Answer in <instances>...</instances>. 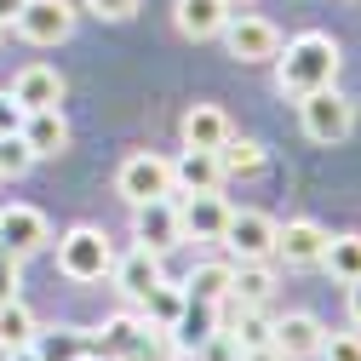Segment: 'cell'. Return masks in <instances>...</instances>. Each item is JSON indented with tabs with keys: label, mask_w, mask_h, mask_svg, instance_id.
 Instances as JSON below:
<instances>
[{
	"label": "cell",
	"mask_w": 361,
	"mask_h": 361,
	"mask_svg": "<svg viewBox=\"0 0 361 361\" xmlns=\"http://www.w3.org/2000/svg\"><path fill=\"white\" fill-rule=\"evenodd\" d=\"M18 264H23V258H12V252H0V304H6V298H18V287H23V276H18Z\"/></svg>",
	"instance_id": "obj_31"
},
{
	"label": "cell",
	"mask_w": 361,
	"mask_h": 361,
	"mask_svg": "<svg viewBox=\"0 0 361 361\" xmlns=\"http://www.w3.org/2000/svg\"><path fill=\"white\" fill-rule=\"evenodd\" d=\"M18 12H23V0H0V23H18Z\"/></svg>",
	"instance_id": "obj_35"
},
{
	"label": "cell",
	"mask_w": 361,
	"mask_h": 361,
	"mask_svg": "<svg viewBox=\"0 0 361 361\" xmlns=\"http://www.w3.org/2000/svg\"><path fill=\"white\" fill-rule=\"evenodd\" d=\"M298 115H304V132L315 144H344L355 132V104L338 92V86H322V92L298 98Z\"/></svg>",
	"instance_id": "obj_4"
},
{
	"label": "cell",
	"mask_w": 361,
	"mask_h": 361,
	"mask_svg": "<svg viewBox=\"0 0 361 361\" xmlns=\"http://www.w3.org/2000/svg\"><path fill=\"white\" fill-rule=\"evenodd\" d=\"M12 98H18L23 109H58V104H63V75H58L52 63H29V69L12 80Z\"/></svg>",
	"instance_id": "obj_18"
},
{
	"label": "cell",
	"mask_w": 361,
	"mask_h": 361,
	"mask_svg": "<svg viewBox=\"0 0 361 361\" xmlns=\"http://www.w3.org/2000/svg\"><path fill=\"white\" fill-rule=\"evenodd\" d=\"M75 361H92V355H75Z\"/></svg>",
	"instance_id": "obj_37"
},
{
	"label": "cell",
	"mask_w": 361,
	"mask_h": 361,
	"mask_svg": "<svg viewBox=\"0 0 361 361\" xmlns=\"http://www.w3.org/2000/svg\"><path fill=\"white\" fill-rule=\"evenodd\" d=\"M23 144H29L35 161H58V155L69 149V121H63V109H29V115H23Z\"/></svg>",
	"instance_id": "obj_15"
},
{
	"label": "cell",
	"mask_w": 361,
	"mask_h": 361,
	"mask_svg": "<svg viewBox=\"0 0 361 361\" xmlns=\"http://www.w3.org/2000/svg\"><path fill=\"white\" fill-rule=\"evenodd\" d=\"M35 166L29 144H23V132H12V138H0V178H23Z\"/></svg>",
	"instance_id": "obj_27"
},
{
	"label": "cell",
	"mask_w": 361,
	"mask_h": 361,
	"mask_svg": "<svg viewBox=\"0 0 361 361\" xmlns=\"http://www.w3.org/2000/svg\"><path fill=\"white\" fill-rule=\"evenodd\" d=\"M322 338H327V327L315 322L310 310H287L276 322V338H269V344H276L287 361H310V355H322Z\"/></svg>",
	"instance_id": "obj_12"
},
{
	"label": "cell",
	"mask_w": 361,
	"mask_h": 361,
	"mask_svg": "<svg viewBox=\"0 0 361 361\" xmlns=\"http://www.w3.org/2000/svg\"><path fill=\"white\" fill-rule=\"evenodd\" d=\"M190 361H241V350H235L230 333H207V338L190 350Z\"/></svg>",
	"instance_id": "obj_28"
},
{
	"label": "cell",
	"mask_w": 361,
	"mask_h": 361,
	"mask_svg": "<svg viewBox=\"0 0 361 361\" xmlns=\"http://www.w3.org/2000/svg\"><path fill=\"white\" fill-rule=\"evenodd\" d=\"M264 144H252V138H235L230 132V144L218 149V166H224V178H258L264 172Z\"/></svg>",
	"instance_id": "obj_23"
},
{
	"label": "cell",
	"mask_w": 361,
	"mask_h": 361,
	"mask_svg": "<svg viewBox=\"0 0 361 361\" xmlns=\"http://www.w3.org/2000/svg\"><path fill=\"white\" fill-rule=\"evenodd\" d=\"M230 201L218 190L212 195H184L178 201V224H184V241H224V224H230Z\"/></svg>",
	"instance_id": "obj_11"
},
{
	"label": "cell",
	"mask_w": 361,
	"mask_h": 361,
	"mask_svg": "<svg viewBox=\"0 0 361 361\" xmlns=\"http://www.w3.org/2000/svg\"><path fill=\"white\" fill-rule=\"evenodd\" d=\"M322 269L333 281H361V235H333L327 241V258H322Z\"/></svg>",
	"instance_id": "obj_24"
},
{
	"label": "cell",
	"mask_w": 361,
	"mask_h": 361,
	"mask_svg": "<svg viewBox=\"0 0 361 361\" xmlns=\"http://www.w3.org/2000/svg\"><path fill=\"white\" fill-rule=\"evenodd\" d=\"M224 47H230L235 63H276L281 52V29L258 18V12H235L230 23H224Z\"/></svg>",
	"instance_id": "obj_5"
},
{
	"label": "cell",
	"mask_w": 361,
	"mask_h": 361,
	"mask_svg": "<svg viewBox=\"0 0 361 361\" xmlns=\"http://www.w3.org/2000/svg\"><path fill=\"white\" fill-rule=\"evenodd\" d=\"M35 333H40V322H35V310L23 304V298H6L0 304V350H29L35 344Z\"/></svg>",
	"instance_id": "obj_22"
},
{
	"label": "cell",
	"mask_w": 361,
	"mask_h": 361,
	"mask_svg": "<svg viewBox=\"0 0 361 361\" xmlns=\"http://www.w3.org/2000/svg\"><path fill=\"white\" fill-rule=\"evenodd\" d=\"M138 304H144L138 315H144L149 327H161V333H172L178 322H184V310H190V293H184V287H172V281L161 276V281H155V287H149V293H144Z\"/></svg>",
	"instance_id": "obj_19"
},
{
	"label": "cell",
	"mask_w": 361,
	"mask_h": 361,
	"mask_svg": "<svg viewBox=\"0 0 361 361\" xmlns=\"http://www.w3.org/2000/svg\"><path fill=\"white\" fill-rule=\"evenodd\" d=\"M322 361H361V333H327Z\"/></svg>",
	"instance_id": "obj_29"
},
{
	"label": "cell",
	"mask_w": 361,
	"mask_h": 361,
	"mask_svg": "<svg viewBox=\"0 0 361 361\" xmlns=\"http://www.w3.org/2000/svg\"><path fill=\"white\" fill-rule=\"evenodd\" d=\"M0 35H6V23H0Z\"/></svg>",
	"instance_id": "obj_38"
},
{
	"label": "cell",
	"mask_w": 361,
	"mask_h": 361,
	"mask_svg": "<svg viewBox=\"0 0 361 361\" xmlns=\"http://www.w3.org/2000/svg\"><path fill=\"white\" fill-rule=\"evenodd\" d=\"M172 18H178V35H190V40H218L224 23L235 18V0H178Z\"/></svg>",
	"instance_id": "obj_14"
},
{
	"label": "cell",
	"mask_w": 361,
	"mask_h": 361,
	"mask_svg": "<svg viewBox=\"0 0 361 361\" xmlns=\"http://www.w3.org/2000/svg\"><path fill=\"white\" fill-rule=\"evenodd\" d=\"M276 230H281V224L269 212H230V224H224V247H230L235 264H269V258H276Z\"/></svg>",
	"instance_id": "obj_6"
},
{
	"label": "cell",
	"mask_w": 361,
	"mask_h": 361,
	"mask_svg": "<svg viewBox=\"0 0 361 361\" xmlns=\"http://www.w3.org/2000/svg\"><path fill=\"white\" fill-rule=\"evenodd\" d=\"M350 322L361 327V281H350Z\"/></svg>",
	"instance_id": "obj_34"
},
{
	"label": "cell",
	"mask_w": 361,
	"mask_h": 361,
	"mask_svg": "<svg viewBox=\"0 0 361 361\" xmlns=\"http://www.w3.org/2000/svg\"><path fill=\"white\" fill-rule=\"evenodd\" d=\"M327 241H333V235H327L315 218H287L281 230H276V258H281L287 269H315V264L327 258Z\"/></svg>",
	"instance_id": "obj_7"
},
{
	"label": "cell",
	"mask_w": 361,
	"mask_h": 361,
	"mask_svg": "<svg viewBox=\"0 0 361 361\" xmlns=\"http://www.w3.org/2000/svg\"><path fill=\"white\" fill-rule=\"evenodd\" d=\"M241 361H287L276 344H258V350H241Z\"/></svg>",
	"instance_id": "obj_33"
},
{
	"label": "cell",
	"mask_w": 361,
	"mask_h": 361,
	"mask_svg": "<svg viewBox=\"0 0 361 361\" xmlns=\"http://www.w3.org/2000/svg\"><path fill=\"white\" fill-rule=\"evenodd\" d=\"M230 281H235V264H224V258H212V264H195L190 269V281H184V293L195 298V304H230Z\"/></svg>",
	"instance_id": "obj_20"
},
{
	"label": "cell",
	"mask_w": 361,
	"mask_h": 361,
	"mask_svg": "<svg viewBox=\"0 0 361 361\" xmlns=\"http://www.w3.org/2000/svg\"><path fill=\"white\" fill-rule=\"evenodd\" d=\"M224 333L235 338V350H258V344L276 338V322H269L264 310H241V315H235V327H224Z\"/></svg>",
	"instance_id": "obj_25"
},
{
	"label": "cell",
	"mask_w": 361,
	"mask_h": 361,
	"mask_svg": "<svg viewBox=\"0 0 361 361\" xmlns=\"http://www.w3.org/2000/svg\"><path fill=\"white\" fill-rule=\"evenodd\" d=\"M35 350L47 355V361H75V355H86L80 333H69V327H58V333H35Z\"/></svg>",
	"instance_id": "obj_26"
},
{
	"label": "cell",
	"mask_w": 361,
	"mask_h": 361,
	"mask_svg": "<svg viewBox=\"0 0 361 361\" xmlns=\"http://www.w3.org/2000/svg\"><path fill=\"white\" fill-rule=\"evenodd\" d=\"M23 115H29V109H23V104H18L12 92H0V138H12V132H23Z\"/></svg>",
	"instance_id": "obj_30"
},
{
	"label": "cell",
	"mask_w": 361,
	"mask_h": 361,
	"mask_svg": "<svg viewBox=\"0 0 361 361\" xmlns=\"http://www.w3.org/2000/svg\"><path fill=\"white\" fill-rule=\"evenodd\" d=\"M338 63H344L338 40L322 35V29H304V35H293L287 47L276 52V92L298 104L310 92H322V86H333L338 80Z\"/></svg>",
	"instance_id": "obj_1"
},
{
	"label": "cell",
	"mask_w": 361,
	"mask_h": 361,
	"mask_svg": "<svg viewBox=\"0 0 361 361\" xmlns=\"http://www.w3.org/2000/svg\"><path fill=\"white\" fill-rule=\"evenodd\" d=\"M178 132H184V149H224V144H230V115H224L218 104H190L184 109V121H178Z\"/></svg>",
	"instance_id": "obj_13"
},
{
	"label": "cell",
	"mask_w": 361,
	"mask_h": 361,
	"mask_svg": "<svg viewBox=\"0 0 361 361\" xmlns=\"http://www.w3.org/2000/svg\"><path fill=\"white\" fill-rule=\"evenodd\" d=\"M269 298H276V269H269V264H235L230 304H241V310H264Z\"/></svg>",
	"instance_id": "obj_21"
},
{
	"label": "cell",
	"mask_w": 361,
	"mask_h": 361,
	"mask_svg": "<svg viewBox=\"0 0 361 361\" xmlns=\"http://www.w3.org/2000/svg\"><path fill=\"white\" fill-rule=\"evenodd\" d=\"M52 241V224L40 207H6L0 212V252H12V258H29Z\"/></svg>",
	"instance_id": "obj_10"
},
{
	"label": "cell",
	"mask_w": 361,
	"mask_h": 361,
	"mask_svg": "<svg viewBox=\"0 0 361 361\" xmlns=\"http://www.w3.org/2000/svg\"><path fill=\"white\" fill-rule=\"evenodd\" d=\"M132 241L149 247V252H172L178 241H184V224H178V201H144L132 207Z\"/></svg>",
	"instance_id": "obj_9"
},
{
	"label": "cell",
	"mask_w": 361,
	"mask_h": 361,
	"mask_svg": "<svg viewBox=\"0 0 361 361\" xmlns=\"http://www.w3.org/2000/svg\"><path fill=\"white\" fill-rule=\"evenodd\" d=\"M69 29H75V6L69 0H23L18 35L29 40V47H58V40H69Z\"/></svg>",
	"instance_id": "obj_8"
},
{
	"label": "cell",
	"mask_w": 361,
	"mask_h": 361,
	"mask_svg": "<svg viewBox=\"0 0 361 361\" xmlns=\"http://www.w3.org/2000/svg\"><path fill=\"white\" fill-rule=\"evenodd\" d=\"M58 269L69 281H104L115 269V247L104 230H92V224H75V230L58 235Z\"/></svg>",
	"instance_id": "obj_2"
},
{
	"label": "cell",
	"mask_w": 361,
	"mask_h": 361,
	"mask_svg": "<svg viewBox=\"0 0 361 361\" xmlns=\"http://www.w3.org/2000/svg\"><path fill=\"white\" fill-rule=\"evenodd\" d=\"M115 195L126 207H144V201H166L172 195V161L155 155V149H138V155H126L121 172H115Z\"/></svg>",
	"instance_id": "obj_3"
},
{
	"label": "cell",
	"mask_w": 361,
	"mask_h": 361,
	"mask_svg": "<svg viewBox=\"0 0 361 361\" xmlns=\"http://www.w3.org/2000/svg\"><path fill=\"white\" fill-rule=\"evenodd\" d=\"M86 6H92L98 18H109V23H121V18L138 12V0H86Z\"/></svg>",
	"instance_id": "obj_32"
},
{
	"label": "cell",
	"mask_w": 361,
	"mask_h": 361,
	"mask_svg": "<svg viewBox=\"0 0 361 361\" xmlns=\"http://www.w3.org/2000/svg\"><path fill=\"white\" fill-rule=\"evenodd\" d=\"M109 276H115V287L132 298V304H138L155 281H161V252H149V247H132V252H121L115 258V269H109Z\"/></svg>",
	"instance_id": "obj_17"
},
{
	"label": "cell",
	"mask_w": 361,
	"mask_h": 361,
	"mask_svg": "<svg viewBox=\"0 0 361 361\" xmlns=\"http://www.w3.org/2000/svg\"><path fill=\"white\" fill-rule=\"evenodd\" d=\"M224 184V166L212 149H184L172 161V195H212Z\"/></svg>",
	"instance_id": "obj_16"
},
{
	"label": "cell",
	"mask_w": 361,
	"mask_h": 361,
	"mask_svg": "<svg viewBox=\"0 0 361 361\" xmlns=\"http://www.w3.org/2000/svg\"><path fill=\"white\" fill-rule=\"evenodd\" d=\"M6 361H47V355H40V350H35V344H29V350H12V355H6Z\"/></svg>",
	"instance_id": "obj_36"
}]
</instances>
